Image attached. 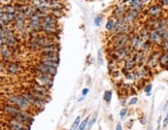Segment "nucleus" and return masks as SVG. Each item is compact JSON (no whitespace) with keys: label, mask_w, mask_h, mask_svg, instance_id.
I'll return each mask as SVG.
<instances>
[{"label":"nucleus","mask_w":168,"mask_h":130,"mask_svg":"<svg viewBox=\"0 0 168 130\" xmlns=\"http://www.w3.org/2000/svg\"><path fill=\"white\" fill-rule=\"evenodd\" d=\"M7 103L12 105H16L17 108H19L22 111H28L30 108V103L24 98V96L22 94H12L8 97Z\"/></svg>","instance_id":"1"},{"label":"nucleus","mask_w":168,"mask_h":130,"mask_svg":"<svg viewBox=\"0 0 168 130\" xmlns=\"http://www.w3.org/2000/svg\"><path fill=\"white\" fill-rule=\"evenodd\" d=\"M143 12L147 16V18H161L163 17L164 8L159 3H152Z\"/></svg>","instance_id":"2"},{"label":"nucleus","mask_w":168,"mask_h":130,"mask_svg":"<svg viewBox=\"0 0 168 130\" xmlns=\"http://www.w3.org/2000/svg\"><path fill=\"white\" fill-rule=\"evenodd\" d=\"M35 82L38 83V84L42 85L46 87L48 89H51L53 87V76L45 75V73L39 72L38 70H36V75H35Z\"/></svg>","instance_id":"3"},{"label":"nucleus","mask_w":168,"mask_h":130,"mask_svg":"<svg viewBox=\"0 0 168 130\" xmlns=\"http://www.w3.org/2000/svg\"><path fill=\"white\" fill-rule=\"evenodd\" d=\"M129 36H130L129 46H131V49H132L133 51H139L143 42L142 38L140 37L138 33H135V32H131Z\"/></svg>","instance_id":"4"},{"label":"nucleus","mask_w":168,"mask_h":130,"mask_svg":"<svg viewBox=\"0 0 168 130\" xmlns=\"http://www.w3.org/2000/svg\"><path fill=\"white\" fill-rule=\"evenodd\" d=\"M139 16H140L139 12L128 7L127 12H125V15H124V17H123V19H124V22H125L126 24L132 25V24H134V22L139 18Z\"/></svg>","instance_id":"5"},{"label":"nucleus","mask_w":168,"mask_h":130,"mask_svg":"<svg viewBox=\"0 0 168 130\" xmlns=\"http://www.w3.org/2000/svg\"><path fill=\"white\" fill-rule=\"evenodd\" d=\"M22 95L24 96V98L30 103V105L35 106V108H42L43 106L46 105V102H45V101H41V100H39V99L35 98L34 96H32L28 91L22 93Z\"/></svg>","instance_id":"6"},{"label":"nucleus","mask_w":168,"mask_h":130,"mask_svg":"<svg viewBox=\"0 0 168 130\" xmlns=\"http://www.w3.org/2000/svg\"><path fill=\"white\" fill-rule=\"evenodd\" d=\"M2 109H3V112H4L6 115H8L11 118H16V117L19 116L22 112V109L17 108L16 105L9 104V103H6V104L3 105Z\"/></svg>","instance_id":"7"},{"label":"nucleus","mask_w":168,"mask_h":130,"mask_svg":"<svg viewBox=\"0 0 168 130\" xmlns=\"http://www.w3.org/2000/svg\"><path fill=\"white\" fill-rule=\"evenodd\" d=\"M36 70H38L41 73H45V75H51V76H53V78L56 75V73H57V68L48 66V65L43 64V63H41V62H39L38 64L36 65Z\"/></svg>","instance_id":"8"},{"label":"nucleus","mask_w":168,"mask_h":130,"mask_svg":"<svg viewBox=\"0 0 168 130\" xmlns=\"http://www.w3.org/2000/svg\"><path fill=\"white\" fill-rule=\"evenodd\" d=\"M127 9H128V5L126 4H123V3H120V4H118L115 8L113 9V12H112V17L113 18H122L125 15V12H127Z\"/></svg>","instance_id":"9"},{"label":"nucleus","mask_w":168,"mask_h":130,"mask_svg":"<svg viewBox=\"0 0 168 130\" xmlns=\"http://www.w3.org/2000/svg\"><path fill=\"white\" fill-rule=\"evenodd\" d=\"M4 64H5V70L8 75H16L20 72V65L18 63L13 61H8V62H5Z\"/></svg>","instance_id":"10"},{"label":"nucleus","mask_w":168,"mask_h":130,"mask_svg":"<svg viewBox=\"0 0 168 130\" xmlns=\"http://www.w3.org/2000/svg\"><path fill=\"white\" fill-rule=\"evenodd\" d=\"M159 53L158 52H153L146 59V65L150 68H155L156 66L159 64Z\"/></svg>","instance_id":"11"},{"label":"nucleus","mask_w":168,"mask_h":130,"mask_svg":"<svg viewBox=\"0 0 168 130\" xmlns=\"http://www.w3.org/2000/svg\"><path fill=\"white\" fill-rule=\"evenodd\" d=\"M149 41L153 43V45H160L162 42V38H161L160 33L157 30H151L149 35Z\"/></svg>","instance_id":"12"},{"label":"nucleus","mask_w":168,"mask_h":130,"mask_svg":"<svg viewBox=\"0 0 168 130\" xmlns=\"http://www.w3.org/2000/svg\"><path fill=\"white\" fill-rule=\"evenodd\" d=\"M31 89L35 90V91L38 92V93H41V94H43V95L50 96V91H49L50 89H48V88H46V87H45V86L38 84V83H36V82H32Z\"/></svg>","instance_id":"13"},{"label":"nucleus","mask_w":168,"mask_h":130,"mask_svg":"<svg viewBox=\"0 0 168 130\" xmlns=\"http://www.w3.org/2000/svg\"><path fill=\"white\" fill-rule=\"evenodd\" d=\"M125 24V22H124V19H123V17L122 18H117L115 19V26H113V30L110 31V33H112L113 35H115V34H118L120 31V29L122 28V26Z\"/></svg>","instance_id":"14"},{"label":"nucleus","mask_w":168,"mask_h":130,"mask_svg":"<svg viewBox=\"0 0 168 130\" xmlns=\"http://www.w3.org/2000/svg\"><path fill=\"white\" fill-rule=\"evenodd\" d=\"M37 12V7L35 5H33L32 3H29V4H26L25 11H24V15L26 16L27 20H28L30 17H32L35 12Z\"/></svg>","instance_id":"15"},{"label":"nucleus","mask_w":168,"mask_h":130,"mask_svg":"<svg viewBox=\"0 0 168 130\" xmlns=\"http://www.w3.org/2000/svg\"><path fill=\"white\" fill-rule=\"evenodd\" d=\"M41 24H54L58 25V19H56L55 17L51 14H48L45 18L41 19Z\"/></svg>","instance_id":"16"},{"label":"nucleus","mask_w":168,"mask_h":130,"mask_svg":"<svg viewBox=\"0 0 168 130\" xmlns=\"http://www.w3.org/2000/svg\"><path fill=\"white\" fill-rule=\"evenodd\" d=\"M159 65L163 68L168 66V52H163L159 55Z\"/></svg>","instance_id":"17"},{"label":"nucleus","mask_w":168,"mask_h":130,"mask_svg":"<svg viewBox=\"0 0 168 130\" xmlns=\"http://www.w3.org/2000/svg\"><path fill=\"white\" fill-rule=\"evenodd\" d=\"M136 66H137V64H136L135 60L133 59V57H131L124 61V68H126L127 70H133Z\"/></svg>","instance_id":"18"},{"label":"nucleus","mask_w":168,"mask_h":130,"mask_svg":"<svg viewBox=\"0 0 168 130\" xmlns=\"http://www.w3.org/2000/svg\"><path fill=\"white\" fill-rule=\"evenodd\" d=\"M27 21H13V28H15L18 32H22L24 31L27 27Z\"/></svg>","instance_id":"19"},{"label":"nucleus","mask_w":168,"mask_h":130,"mask_svg":"<svg viewBox=\"0 0 168 130\" xmlns=\"http://www.w3.org/2000/svg\"><path fill=\"white\" fill-rule=\"evenodd\" d=\"M50 8L52 9H60V11H63L64 9V4H63L62 1L60 0H54V1H51L49 3Z\"/></svg>","instance_id":"20"},{"label":"nucleus","mask_w":168,"mask_h":130,"mask_svg":"<svg viewBox=\"0 0 168 130\" xmlns=\"http://www.w3.org/2000/svg\"><path fill=\"white\" fill-rule=\"evenodd\" d=\"M150 31H151V30H150L149 28H146V26H144L142 29H140V31L138 32V34H139L140 37L142 38L143 41H147V39H149Z\"/></svg>","instance_id":"21"},{"label":"nucleus","mask_w":168,"mask_h":130,"mask_svg":"<svg viewBox=\"0 0 168 130\" xmlns=\"http://www.w3.org/2000/svg\"><path fill=\"white\" fill-rule=\"evenodd\" d=\"M152 46H153V43L151 42L149 39H147V41H144L142 42V48H140V51H142L143 53H146V54L147 52L151 51Z\"/></svg>","instance_id":"22"},{"label":"nucleus","mask_w":168,"mask_h":130,"mask_svg":"<svg viewBox=\"0 0 168 130\" xmlns=\"http://www.w3.org/2000/svg\"><path fill=\"white\" fill-rule=\"evenodd\" d=\"M13 5H15V11H16V12H24L25 7H26V4H24L23 2L17 1L16 3H13Z\"/></svg>","instance_id":"23"},{"label":"nucleus","mask_w":168,"mask_h":130,"mask_svg":"<svg viewBox=\"0 0 168 130\" xmlns=\"http://www.w3.org/2000/svg\"><path fill=\"white\" fill-rule=\"evenodd\" d=\"M113 26H115V18H113V17H109L108 19H107L106 21V24H105V28L107 31H112Z\"/></svg>","instance_id":"24"},{"label":"nucleus","mask_w":168,"mask_h":130,"mask_svg":"<svg viewBox=\"0 0 168 130\" xmlns=\"http://www.w3.org/2000/svg\"><path fill=\"white\" fill-rule=\"evenodd\" d=\"M43 63V64L48 65V66H51V67H54V68H58L59 66V63L58 62H55V61H50V60H45V59H40V61Z\"/></svg>","instance_id":"25"},{"label":"nucleus","mask_w":168,"mask_h":130,"mask_svg":"<svg viewBox=\"0 0 168 130\" xmlns=\"http://www.w3.org/2000/svg\"><path fill=\"white\" fill-rule=\"evenodd\" d=\"M50 14L53 15L54 17H55L56 19H61L63 16H64V12H63V11H60V9H52L51 12H50Z\"/></svg>","instance_id":"26"},{"label":"nucleus","mask_w":168,"mask_h":130,"mask_svg":"<svg viewBox=\"0 0 168 130\" xmlns=\"http://www.w3.org/2000/svg\"><path fill=\"white\" fill-rule=\"evenodd\" d=\"M3 9H4V12H7V14H11V12H16L15 5H13L12 3H7V4H4V5H3Z\"/></svg>","instance_id":"27"},{"label":"nucleus","mask_w":168,"mask_h":130,"mask_svg":"<svg viewBox=\"0 0 168 130\" xmlns=\"http://www.w3.org/2000/svg\"><path fill=\"white\" fill-rule=\"evenodd\" d=\"M113 98V92L109 91V90H106V91H104V94H103V100L105 102H110Z\"/></svg>","instance_id":"28"},{"label":"nucleus","mask_w":168,"mask_h":130,"mask_svg":"<svg viewBox=\"0 0 168 130\" xmlns=\"http://www.w3.org/2000/svg\"><path fill=\"white\" fill-rule=\"evenodd\" d=\"M90 121V117H87L85 120H83L82 122H80V124L79 126V130H85L87 128V126H88V123Z\"/></svg>","instance_id":"29"},{"label":"nucleus","mask_w":168,"mask_h":130,"mask_svg":"<svg viewBox=\"0 0 168 130\" xmlns=\"http://www.w3.org/2000/svg\"><path fill=\"white\" fill-rule=\"evenodd\" d=\"M102 21H103L102 15H97L95 18H94V24H95L97 27H99V26L102 24Z\"/></svg>","instance_id":"30"},{"label":"nucleus","mask_w":168,"mask_h":130,"mask_svg":"<svg viewBox=\"0 0 168 130\" xmlns=\"http://www.w3.org/2000/svg\"><path fill=\"white\" fill-rule=\"evenodd\" d=\"M80 116H79V117H76V119L74 120V122H73V124H72V126H71V128H70V130H75V129H78L79 128V124H80Z\"/></svg>","instance_id":"31"},{"label":"nucleus","mask_w":168,"mask_h":130,"mask_svg":"<svg viewBox=\"0 0 168 130\" xmlns=\"http://www.w3.org/2000/svg\"><path fill=\"white\" fill-rule=\"evenodd\" d=\"M152 89H153V85H152V84H146V86H144L143 91H144V93L146 94V96H150V95H151Z\"/></svg>","instance_id":"32"},{"label":"nucleus","mask_w":168,"mask_h":130,"mask_svg":"<svg viewBox=\"0 0 168 130\" xmlns=\"http://www.w3.org/2000/svg\"><path fill=\"white\" fill-rule=\"evenodd\" d=\"M160 35H161V38H162V41H167L168 39V27L166 29H164L163 31L159 32Z\"/></svg>","instance_id":"33"},{"label":"nucleus","mask_w":168,"mask_h":130,"mask_svg":"<svg viewBox=\"0 0 168 130\" xmlns=\"http://www.w3.org/2000/svg\"><path fill=\"white\" fill-rule=\"evenodd\" d=\"M125 78L127 79H129V81H135V79H134V71L133 70H130L128 71L125 75Z\"/></svg>","instance_id":"34"},{"label":"nucleus","mask_w":168,"mask_h":130,"mask_svg":"<svg viewBox=\"0 0 168 130\" xmlns=\"http://www.w3.org/2000/svg\"><path fill=\"white\" fill-rule=\"evenodd\" d=\"M97 61H98L99 65L103 64V56H102V49H100L98 51V57H97Z\"/></svg>","instance_id":"35"},{"label":"nucleus","mask_w":168,"mask_h":130,"mask_svg":"<svg viewBox=\"0 0 168 130\" xmlns=\"http://www.w3.org/2000/svg\"><path fill=\"white\" fill-rule=\"evenodd\" d=\"M138 102V98L136 97V96H134V97H132L129 100V102H128V104L129 105H134V104H136V103Z\"/></svg>","instance_id":"36"},{"label":"nucleus","mask_w":168,"mask_h":130,"mask_svg":"<svg viewBox=\"0 0 168 130\" xmlns=\"http://www.w3.org/2000/svg\"><path fill=\"white\" fill-rule=\"evenodd\" d=\"M95 122H96V117H94V118L92 120H90L89 123H88V127H87V130H90L91 128H92V126L95 124Z\"/></svg>","instance_id":"37"},{"label":"nucleus","mask_w":168,"mask_h":130,"mask_svg":"<svg viewBox=\"0 0 168 130\" xmlns=\"http://www.w3.org/2000/svg\"><path fill=\"white\" fill-rule=\"evenodd\" d=\"M158 3H159L163 8L168 6V0H158Z\"/></svg>","instance_id":"38"},{"label":"nucleus","mask_w":168,"mask_h":130,"mask_svg":"<svg viewBox=\"0 0 168 130\" xmlns=\"http://www.w3.org/2000/svg\"><path fill=\"white\" fill-rule=\"evenodd\" d=\"M127 115V108H122L121 109V112H120V118L121 119H125V117Z\"/></svg>","instance_id":"39"},{"label":"nucleus","mask_w":168,"mask_h":130,"mask_svg":"<svg viewBox=\"0 0 168 130\" xmlns=\"http://www.w3.org/2000/svg\"><path fill=\"white\" fill-rule=\"evenodd\" d=\"M110 73H112V76H113V78H119L121 72H120L119 70H117V69H115V70H113Z\"/></svg>","instance_id":"40"},{"label":"nucleus","mask_w":168,"mask_h":130,"mask_svg":"<svg viewBox=\"0 0 168 130\" xmlns=\"http://www.w3.org/2000/svg\"><path fill=\"white\" fill-rule=\"evenodd\" d=\"M31 3H32L33 5H35L36 7H38L39 5H41V4H42V3L40 2V0H32Z\"/></svg>","instance_id":"41"},{"label":"nucleus","mask_w":168,"mask_h":130,"mask_svg":"<svg viewBox=\"0 0 168 130\" xmlns=\"http://www.w3.org/2000/svg\"><path fill=\"white\" fill-rule=\"evenodd\" d=\"M167 125H168V113L165 116V119H164V121H163V127H166Z\"/></svg>","instance_id":"42"},{"label":"nucleus","mask_w":168,"mask_h":130,"mask_svg":"<svg viewBox=\"0 0 168 130\" xmlns=\"http://www.w3.org/2000/svg\"><path fill=\"white\" fill-rule=\"evenodd\" d=\"M5 69V64L3 62L0 61V72H2Z\"/></svg>","instance_id":"43"},{"label":"nucleus","mask_w":168,"mask_h":130,"mask_svg":"<svg viewBox=\"0 0 168 130\" xmlns=\"http://www.w3.org/2000/svg\"><path fill=\"white\" fill-rule=\"evenodd\" d=\"M88 93H89V88H85V89H84L83 91H82V94H83L84 97H85V96L88 94Z\"/></svg>","instance_id":"44"},{"label":"nucleus","mask_w":168,"mask_h":130,"mask_svg":"<svg viewBox=\"0 0 168 130\" xmlns=\"http://www.w3.org/2000/svg\"><path fill=\"white\" fill-rule=\"evenodd\" d=\"M139 1H140V3H142V4L146 5V4H147V3L150 2V0H139Z\"/></svg>","instance_id":"45"},{"label":"nucleus","mask_w":168,"mask_h":130,"mask_svg":"<svg viewBox=\"0 0 168 130\" xmlns=\"http://www.w3.org/2000/svg\"><path fill=\"white\" fill-rule=\"evenodd\" d=\"M3 45H4V38H3L1 35H0V46H3Z\"/></svg>","instance_id":"46"},{"label":"nucleus","mask_w":168,"mask_h":130,"mask_svg":"<svg viewBox=\"0 0 168 130\" xmlns=\"http://www.w3.org/2000/svg\"><path fill=\"white\" fill-rule=\"evenodd\" d=\"M1 2L3 3V5H4V4H7V3H11V0H1Z\"/></svg>","instance_id":"47"},{"label":"nucleus","mask_w":168,"mask_h":130,"mask_svg":"<svg viewBox=\"0 0 168 130\" xmlns=\"http://www.w3.org/2000/svg\"><path fill=\"white\" fill-rule=\"evenodd\" d=\"M116 130H123V128H122V125H121L120 123H119V124L117 125V127H116Z\"/></svg>","instance_id":"48"},{"label":"nucleus","mask_w":168,"mask_h":130,"mask_svg":"<svg viewBox=\"0 0 168 130\" xmlns=\"http://www.w3.org/2000/svg\"><path fill=\"white\" fill-rule=\"evenodd\" d=\"M41 3H45V4H49V0H40Z\"/></svg>","instance_id":"49"},{"label":"nucleus","mask_w":168,"mask_h":130,"mask_svg":"<svg viewBox=\"0 0 168 130\" xmlns=\"http://www.w3.org/2000/svg\"><path fill=\"white\" fill-rule=\"evenodd\" d=\"M128 1H129V0H122V1H121V3H123V4H126V5H127Z\"/></svg>","instance_id":"50"},{"label":"nucleus","mask_w":168,"mask_h":130,"mask_svg":"<svg viewBox=\"0 0 168 130\" xmlns=\"http://www.w3.org/2000/svg\"><path fill=\"white\" fill-rule=\"evenodd\" d=\"M19 2H23V0H18Z\"/></svg>","instance_id":"51"},{"label":"nucleus","mask_w":168,"mask_h":130,"mask_svg":"<svg viewBox=\"0 0 168 130\" xmlns=\"http://www.w3.org/2000/svg\"><path fill=\"white\" fill-rule=\"evenodd\" d=\"M51 1H54V0H49V3H50V2H51Z\"/></svg>","instance_id":"52"}]
</instances>
